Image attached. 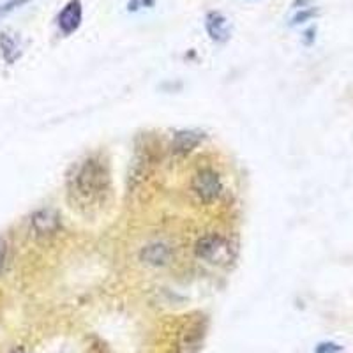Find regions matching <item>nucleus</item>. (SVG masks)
Wrapping results in <instances>:
<instances>
[{"label":"nucleus","mask_w":353,"mask_h":353,"mask_svg":"<svg viewBox=\"0 0 353 353\" xmlns=\"http://www.w3.org/2000/svg\"><path fill=\"white\" fill-rule=\"evenodd\" d=\"M194 253L200 260L210 265H228L233 258V248L225 237H221L217 233H209L198 239Z\"/></svg>","instance_id":"obj_2"},{"label":"nucleus","mask_w":353,"mask_h":353,"mask_svg":"<svg viewBox=\"0 0 353 353\" xmlns=\"http://www.w3.org/2000/svg\"><path fill=\"white\" fill-rule=\"evenodd\" d=\"M191 189L203 203H212L223 193V182H221L219 173L205 168L194 173L193 181H191Z\"/></svg>","instance_id":"obj_3"},{"label":"nucleus","mask_w":353,"mask_h":353,"mask_svg":"<svg viewBox=\"0 0 353 353\" xmlns=\"http://www.w3.org/2000/svg\"><path fill=\"white\" fill-rule=\"evenodd\" d=\"M68 191L72 203L87 212L101 207L110 191V172L105 161L99 156H87L72 165Z\"/></svg>","instance_id":"obj_1"},{"label":"nucleus","mask_w":353,"mask_h":353,"mask_svg":"<svg viewBox=\"0 0 353 353\" xmlns=\"http://www.w3.org/2000/svg\"><path fill=\"white\" fill-rule=\"evenodd\" d=\"M81 20H83V6L81 0H69L68 4L62 8V11L57 17V25L64 36H71L80 28Z\"/></svg>","instance_id":"obj_4"},{"label":"nucleus","mask_w":353,"mask_h":353,"mask_svg":"<svg viewBox=\"0 0 353 353\" xmlns=\"http://www.w3.org/2000/svg\"><path fill=\"white\" fill-rule=\"evenodd\" d=\"M6 256H8V244L0 239V274H2V270H4Z\"/></svg>","instance_id":"obj_12"},{"label":"nucleus","mask_w":353,"mask_h":353,"mask_svg":"<svg viewBox=\"0 0 353 353\" xmlns=\"http://www.w3.org/2000/svg\"><path fill=\"white\" fill-rule=\"evenodd\" d=\"M341 352V346L334 345V343H321L318 345L316 353H339Z\"/></svg>","instance_id":"obj_11"},{"label":"nucleus","mask_w":353,"mask_h":353,"mask_svg":"<svg viewBox=\"0 0 353 353\" xmlns=\"http://www.w3.org/2000/svg\"><path fill=\"white\" fill-rule=\"evenodd\" d=\"M0 50H2L4 61L9 64H12L21 55L20 43H18L17 37L9 36V34H0Z\"/></svg>","instance_id":"obj_9"},{"label":"nucleus","mask_w":353,"mask_h":353,"mask_svg":"<svg viewBox=\"0 0 353 353\" xmlns=\"http://www.w3.org/2000/svg\"><path fill=\"white\" fill-rule=\"evenodd\" d=\"M170 256H172V251L166 244H161V242H154V244L145 245L141 249L140 258L143 263L152 265V267H161V265L168 263Z\"/></svg>","instance_id":"obj_8"},{"label":"nucleus","mask_w":353,"mask_h":353,"mask_svg":"<svg viewBox=\"0 0 353 353\" xmlns=\"http://www.w3.org/2000/svg\"><path fill=\"white\" fill-rule=\"evenodd\" d=\"M205 28L209 32L210 39L216 43H225L230 37V21L219 11H210L205 17Z\"/></svg>","instance_id":"obj_6"},{"label":"nucleus","mask_w":353,"mask_h":353,"mask_svg":"<svg viewBox=\"0 0 353 353\" xmlns=\"http://www.w3.org/2000/svg\"><path fill=\"white\" fill-rule=\"evenodd\" d=\"M30 228L37 237H53L61 228V217L53 209H41L30 217Z\"/></svg>","instance_id":"obj_5"},{"label":"nucleus","mask_w":353,"mask_h":353,"mask_svg":"<svg viewBox=\"0 0 353 353\" xmlns=\"http://www.w3.org/2000/svg\"><path fill=\"white\" fill-rule=\"evenodd\" d=\"M30 2H34V0H6L4 4H0V20L8 17V14H11L12 11H17V9L30 4Z\"/></svg>","instance_id":"obj_10"},{"label":"nucleus","mask_w":353,"mask_h":353,"mask_svg":"<svg viewBox=\"0 0 353 353\" xmlns=\"http://www.w3.org/2000/svg\"><path fill=\"white\" fill-rule=\"evenodd\" d=\"M203 140V132L200 131H179L173 134L172 152L176 156H188L196 149Z\"/></svg>","instance_id":"obj_7"},{"label":"nucleus","mask_w":353,"mask_h":353,"mask_svg":"<svg viewBox=\"0 0 353 353\" xmlns=\"http://www.w3.org/2000/svg\"><path fill=\"white\" fill-rule=\"evenodd\" d=\"M314 14V11L313 9H309V11H302V12H299L297 17H295V20H293V23H299V21H304V20H307V18H311Z\"/></svg>","instance_id":"obj_13"}]
</instances>
